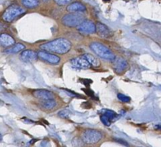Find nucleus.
<instances>
[{
  "label": "nucleus",
  "instance_id": "obj_1",
  "mask_svg": "<svg viewBox=\"0 0 161 147\" xmlns=\"http://www.w3.org/2000/svg\"><path fill=\"white\" fill-rule=\"evenodd\" d=\"M71 43L68 40L64 38H59L54 41L42 44L40 48L44 51L55 52L57 54H66L70 50Z\"/></svg>",
  "mask_w": 161,
  "mask_h": 147
},
{
  "label": "nucleus",
  "instance_id": "obj_2",
  "mask_svg": "<svg viewBox=\"0 0 161 147\" xmlns=\"http://www.w3.org/2000/svg\"><path fill=\"white\" fill-rule=\"evenodd\" d=\"M90 48L93 51V52H95L99 57L102 58V59L113 61L115 58L113 52L108 48H107L105 45L100 44V43H97V42L92 43L90 44Z\"/></svg>",
  "mask_w": 161,
  "mask_h": 147
},
{
  "label": "nucleus",
  "instance_id": "obj_3",
  "mask_svg": "<svg viewBox=\"0 0 161 147\" xmlns=\"http://www.w3.org/2000/svg\"><path fill=\"white\" fill-rule=\"evenodd\" d=\"M85 21V16L81 12H74L71 14H66L62 19V23L67 27H77L82 22Z\"/></svg>",
  "mask_w": 161,
  "mask_h": 147
},
{
  "label": "nucleus",
  "instance_id": "obj_4",
  "mask_svg": "<svg viewBox=\"0 0 161 147\" xmlns=\"http://www.w3.org/2000/svg\"><path fill=\"white\" fill-rule=\"evenodd\" d=\"M25 13V10L17 5H11L6 8L3 14V19L6 22H11L17 18Z\"/></svg>",
  "mask_w": 161,
  "mask_h": 147
},
{
  "label": "nucleus",
  "instance_id": "obj_5",
  "mask_svg": "<svg viewBox=\"0 0 161 147\" xmlns=\"http://www.w3.org/2000/svg\"><path fill=\"white\" fill-rule=\"evenodd\" d=\"M102 139V134L99 131L89 129L82 134V139L83 142L87 144H95Z\"/></svg>",
  "mask_w": 161,
  "mask_h": 147
},
{
  "label": "nucleus",
  "instance_id": "obj_6",
  "mask_svg": "<svg viewBox=\"0 0 161 147\" xmlns=\"http://www.w3.org/2000/svg\"><path fill=\"white\" fill-rule=\"evenodd\" d=\"M77 29L82 34H90L96 33V24L91 21L85 20L77 27Z\"/></svg>",
  "mask_w": 161,
  "mask_h": 147
},
{
  "label": "nucleus",
  "instance_id": "obj_7",
  "mask_svg": "<svg viewBox=\"0 0 161 147\" xmlns=\"http://www.w3.org/2000/svg\"><path fill=\"white\" fill-rule=\"evenodd\" d=\"M37 54H38V57L40 59L44 60L47 63H52V64H57L60 62V58L59 57L58 55L51 54V53L44 52V51H40Z\"/></svg>",
  "mask_w": 161,
  "mask_h": 147
},
{
  "label": "nucleus",
  "instance_id": "obj_8",
  "mask_svg": "<svg viewBox=\"0 0 161 147\" xmlns=\"http://www.w3.org/2000/svg\"><path fill=\"white\" fill-rule=\"evenodd\" d=\"M70 63L74 67L78 69H89L91 67V64L83 55L72 59L70 60Z\"/></svg>",
  "mask_w": 161,
  "mask_h": 147
},
{
  "label": "nucleus",
  "instance_id": "obj_9",
  "mask_svg": "<svg viewBox=\"0 0 161 147\" xmlns=\"http://www.w3.org/2000/svg\"><path fill=\"white\" fill-rule=\"evenodd\" d=\"M33 95L35 97L40 99V100H49V99H54L55 98V94L52 93V91L47 90H37L33 91Z\"/></svg>",
  "mask_w": 161,
  "mask_h": 147
},
{
  "label": "nucleus",
  "instance_id": "obj_10",
  "mask_svg": "<svg viewBox=\"0 0 161 147\" xmlns=\"http://www.w3.org/2000/svg\"><path fill=\"white\" fill-rule=\"evenodd\" d=\"M128 63L123 58H115L113 60V68L117 73H122L126 70Z\"/></svg>",
  "mask_w": 161,
  "mask_h": 147
},
{
  "label": "nucleus",
  "instance_id": "obj_11",
  "mask_svg": "<svg viewBox=\"0 0 161 147\" xmlns=\"http://www.w3.org/2000/svg\"><path fill=\"white\" fill-rule=\"evenodd\" d=\"M37 57H38V54L32 50H25L21 55V59L22 61L28 62V63L34 62L36 60Z\"/></svg>",
  "mask_w": 161,
  "mask_h": 147
},
{
  "label": "nucleus",
  "instance_id": "obj_12",
  "mask_svg": "<svg viewBox=\"0 0 161 147\" xmlns=\"http://www.w3.org/2000/svg\"><path fill=\"white\" fill-rule=\"evenodd\" d=\"M96 32L100 36L104 37V38H107V37H109L110 36L112 35L111 31L108 29V27L106 26L105 24L100 23V22H98L96 24Z\"/></svg>",
  "mask_w": 161,
  "mask_h": 147
},
{
  "label": "nucleus",
  "instance_id": "obj_13",
  "mask_svg": "<svg viewBox=\"0 0 161 147\" xmlns=\"http://www.w3.org/2000/svg\"><path fill=\"white\" fill-rule=\"evenodd\" d=\"M15 43L14 39L6 33L0 34V44L4 47L13 46Z\"/></svg>",
  "mask_w": 161,
  "mask_h": 147
},
{
  "label": "nucleus",
  "instance_id": "obj_14",
  "mask_svg": "<svg viewBox=\"0 0 161 147\" xmlns=\"http://www.w3.org/2000/svg\"><path fill=\"white\" fill-rule=\"evenodd\" d=\"M66 10H67V11H69V12H70V13H74V12H83V11H85L86 7H85V6L83 5L82 3L76 2V3H70V4L67 6Z\"/></svg>",
  "mask_w": 161,
  "mask_h": 147
},
{
  "label": "nucleus",
  "instance_id": "obj_15",
  "mask_svg": "<svg viewBox=\"0 0 161 147\" xmlns=\"http://www.w3.org/2000/svg\"><path fill=\"white\" fill-rule=\"evenodd\" d=\"M83 56H84V57H85V59L89 61V63H90L91 66L96 67V66H99L100 65V60H99L96 57H95V56H93V55L85 54Z\"/></svg>",
  "mask_w": 161,
  "mask_h": 147
},
{
  "label": "nucleus",
  "instance_id": "obj_16",
  "mask_svg": "<svg viewBox=\"0 0 161 147\" xmlns=\"http://www.w3.org/2000/svg\"><path fill=\"white\" fill-rule=\"evenodd\" d=\"M25 46L24 44H15L14 46H13L10 48L7 49L6 52H7V53H17V52H22L23 51L24 49H25Z\"/></svg>",
  "mask_w": 161,
  "mask_h": 147
},
{
  "label": "nucleus",
  "instance_id": "obj_17",
  "mask_svg": "<svg viewBox=\"0 0 161 147\" xmlns=\"http://www.w3.org/2000/svg\"><path fill=\"white\" fill-rule=\"evenodd\" d=\"M56 106V102L54 101V99H49V100H44L42 102V107L45 109H52Z\"/></svg>",
  "mask_w": 161,
  "mask_h": 147
},
{
  "label": "nucleus",
  "instance_id": "obj_18",
  "mask_svg": "<svg viewBox=\"0 0 161 147\" xmlns=\"http://www.w3.org/2000/svg\"><path fill=\"white\" fill-rule=\"evenodd\" d=\"M22 3L27 8H34L39 5L38 0H22Z\"/></svg>",
  "mask_w": 161,
  "mask_h": 147
},
{
  "label": "nucleus",
  "instance_id": "obj_19",
  "mask_svg": "<svg viewBox=\"0 0 161 147\" xmlns=\"http://www.w3.org/2000/svg\"><path fill=\"white\" fill-rule=\"evenodd\" d=\"M103 112H104V115H106L107 116H108L111 120H114L118 117V115L115 112L111 111V110H104Z\"/></svg>",
  "mask_w": 161,
  "mask_h": 147
},
{
  "label": "nucleus",
  "instance_id": "obj_20",
  "mask_svg": "<svg viewBox=\"0 0 161 147\" xmlns=\"http://www.w3.org/2000/svg\"><path fill=\"white\" fill-rule=\"evenodd\" d=\"M100 120H101V122L104 123L105 126H110L111 125V119H110L108 116H107L106 115H102L100 116Z\"/></svg>",
  "mask_w": 161,
  "mask_h": 147
},
{
  "label": "nucleus",
  "instance_id": "obj_21",
  "mask_svg": "<svg viewBox=\"0 0 161 147\" xmlns=\"http://www.w3.org/2000/svg\"><path fill=\"white\" fill-rule=\"evenodd\" d=\"M118 98L121 101H123L124 103H128L130 101V98L127 97V96L124 95V94H122V93H118Z\"/></svg>",
  "mask_w": 161,
  "mask_h": 147
},
{
  "label": "nucleus",
  "instance_id": "obj_22",
  "mask_svg": "<svg viewBox=\"0 0 161 147\" xmlns=\"http://www.w3.org/2000/svg\"><path fill=\"white\" fill-rule=\"evenodd\" d=\"M72 1H74V0H55V3L59 6L66 5V4H68V3H71Z\"/></svg>",
  "mask_w": 161,
  "mask_h": 147
},
{
  "label": "nucleus",
  "instance_id": "obj_23",
  "mask_svg": "<svg viewBox=\"0 0 161 147\" xmlns=\"http://www.w3.org/2000/svg\"><path fill=\"white\" fill-rule=\"evenodd\" d=\"M59 115L61 117L67 118L69 116V115H70V112H69L68 110H63V111L59 112Z\"/></svg>",
  "mask_w": 161,
  "mask_h": 147
},
{
  "label": "nucleus",
  "instance_id": "obj_24",
  "mask_svg": "<svg viewBox=\"0 0 161 147\" xmlns=\"http://www.w3.org/2000/svg\"><path fill=\"white\" fill-rule=\"evenodd\" d=\"M116 141H117L118 142H119V143H121V144L124 145V146H128V144L126 143L124 140H122V139H116Z\"/></svg>",
  "mask_w": 161,
  "mask_h": 147
},
{
  "label": "nucleus",
  "instance_id": "obj_25",
  "mask_svg": "<svg viewBox=\"0 0 161 147\" xmlns=\"http://www.w3.org/2000/svg\"><path fill=\"white\" fill-rule=\"evenodd\" d=\"M85 93H87L88 95L89 96H90L91 97H94V94H93V93H92V92H91L90 90H85Z\"/></svg>",
  "mask_w": 161,
  "mask_h": 147
},
{
  "label": "nucleus",
  "instance_id": "obj_26",
  "mask_svg": "<svg viewBox=\"0 0 161 147\" xmlns=\"http://www.w3.org/2000/svg\"><path fill=\"white\" fill-rule=\"evenodd\" d=\"M156 129H158V130H161V125L156 126Z\"/></svg>",
  "mask_w": 161,
  "mask_h": 147
},
{
  "label": "nucleus",
  "instance_id": "obj_27",
  "mask_svg": "<svg viewBox=\"0 0 161 147\" xmlns=\"http://www.w3.org/2000/svg\"><path fill=\"white\" fill-rule=\"evenodd\" d=\"M104 2H106V3H107V2H109V1H111V0H103Z\"/></svg>",
  "mask_w": 161,
  "mask_h": 147
},
{
  "label": "nucleus",
  "instance_id": "obj_28",
  "mask_svg": "<svg viewBox=\"0 0 161 147\" xmlns=\"http://www.w3.org/2000/svg\"><path fill=\"white\" fill-rule=\"evenodd\" d=\"M44 1H45V2H47V1H48V0H44Z\"/></svg>",
  "mask_w": 161,
  "mask_h": 147
}]
</instances>
